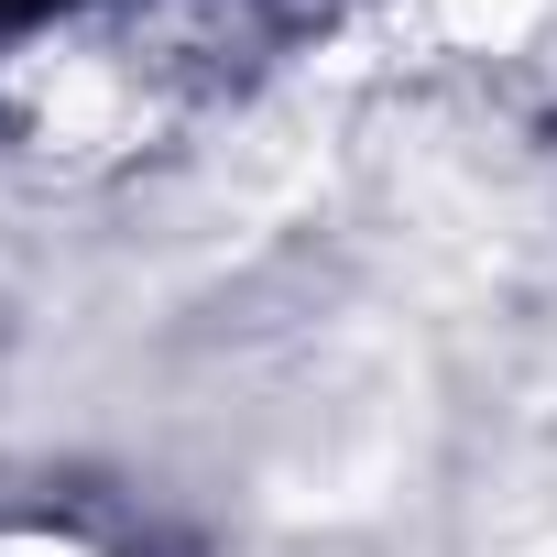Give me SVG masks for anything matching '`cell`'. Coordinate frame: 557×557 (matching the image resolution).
Instances as JSON below:
<instances>
[{
	"label": "cell",
	"mask_w": 557,
	"mask_h": 557,
	"mask_svg": "<svg viewBox=\"0 0 557 557\" xmlns=\"http://www.w3.org/2000/svg\"><path fill=\"white\" fill-rule=\"evenodd\" d=\"M0 557H88V546H66V535H0Z\"/></svg>",
	"instance_id": "1"
}]
</instances>
